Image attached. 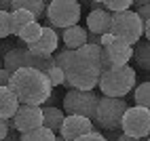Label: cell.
<instances>
[{
	"label": "cell",
	"mask_w": 150,
	"mask_h": 141,
	"mask_svg": "<svg viewBox=\"0 0 150 141\" xmlns=\"http://www.w3.org/2000/svg\"><path fill=\"white\" fill-rule=\"evenodd\" d=\"M102 48L93 44H85L78 51H72L64 65L66 84L74 90H93L102 76Z\"/></svg>",
	"instance_id": "1"
},
{
	"label": "cell",
	"mask_w": 150,
	"mask_h": 141,
	"mask_svg": "<svg viewBox=\"0 0 150 141\" xmlns=\"http://www.w3.org/2000/svg\"><path fill=\"white\" fill-rule=\"evenodd\" d=\"M8 88L17 97L19 105H34L42 107L53 95V86L49 78L32 67H21L15 74H11L8 80Z\"/></svg>",
	"instance_id": "2"
},
{
	"label": "cell",
	"mask_w": 150,
	"mask_h": 141,
	"mask_svg": "<svg viewBox=\"0 0 150 141\" xmlns=\"http://www.w3.org/2000/svg\"><path fill=\"white\" fill-rule=\"evenodd\" d=\"M137 82V74L131 65L125 67H116V69H106L99 76V90L102 97H110V99H125L129 93L133 90Z\"/></svg>",
	"instance_id": "3"
},
{
	"label": "cell",
	"mask_w": 150,
	"mask_h": 141,
	"mask_svg": "<svg viewBox=\"0 0 150 141\" xmlns=\"http://www.w3.org/2000/svg\"><path fill=\"white\" fill-rule=\"evenodd\" d=\"M81 13H83V6L76 0H53V2H47L45 25L62 32V29H68L72 25H78Z\"/></svg>",
	"instance_id": "4"
},
{
	"label": "cell",
	"mask_w": 150,
	"mask_h": 141,
	"mask_svg": "<svg viewBox=\"0 0 150 141\" xmlns=\"http://www.w3.org/2000/svg\"><path fill=\"white\" fill-rule=\"evenodd\" d=\"M110 34L114 40L123 42L127 46H135L144 36V21L139 19L135 11H125L112 15V25H110Z\"/></svg>",
	"instance_id": "5"
},
{
	"label": "cell",
	"mask_w": 150,
	"mask_h": 141,
	"mask_svg": "<svg viewBox=\"0 0 150 141\" xmlns=\"http://www.w3.org/2000/svg\"><path fill=\"white\" fill-rule=\"evenodd\" d=\"M99 95H95L93 90H74L70 88L64 95V114L66 116H83L87 120L95 118Z\"/></svg>",
	"instance_id": "6"
},
{
	"label": "cell",
	"mask_w": 150,
	"mask_h": 141,
	"mask_svg": "<svg viewBox=\"0 0 150 141\" xmlns=\"http://www.w3.org/2000/svg\"><path fill=\"white\" fill-rule=\"evenodd\" d=\"M125 99H110V97H99L97 109H95V118L93 122L104 128V130H118L121 128V120L127 109Z\"/></svg>",
	"instance_id": "7"
},
{
	"label": "cell",
	"mask_w": 150,
	"mask_h": 141,
	"mask_svg": "<svg viewBox=\"0 0 150 141\" xmlns=\"http://www.w3.org/2000/svg\"><path fill=\"white\" fill-rule=\"evenodd\" d=\"M121 128H123V135L142 141L144 137L150 135V109L139 105L127 107L121 120Z\"/></svg>",
	"instance_id": "8"
},
{
	"label": "cell",
	"mask_w": 150,
	"mask_h": 141,
	"mask_svg": "<svg viewBox=\"0 0 150 141\" xmlns=\"http://www.w3.org/2000/svg\"><path fill=\"white\" fill-rule=\"evenodd\" d=\"M133 59V46H127L123 42L114 40L110 46L102 48L99 61H102V72L106 69H116V67H125L129 65V61Z\"/></svg>",
	"instance_id": "9"
},
{
	"label": "cell",
	"mask_w": 150,
	"mask_h": 141,
	"mask_svg": "<svg viewBox=\"0 0 150 141\" xmlns=\"http://www.w3.org/2000/svg\"><path fill=\"white\" fill-rule=\"evenodd\" d=\"M42 126V109L34 105H19L13 116V128L19 135Z\"/></svg>",
	"instance_id": "10"
},
{
	"label": "cell",
	"mask_w": 150,
	"mask_h": 141,
	"mask_svg": "<svg viewBox=\"0 0 150 141\" xmlns=\"http://www.w3.org/2000/svg\"><path fill=\"white\" fill-rule=\"evenodd\" d=\"M57 46H59V34H57V29L49 27V25H42V34H40V38H38V42L32 44V46H25V48L32 55H36V57L51 59L57 53Z\"/></svg>",
	"instance_id": "11"
},
{
	"label": "cell",
	"mask_w": 150,
	"mask_h": 141,
	"mask_svg": "<svg viewBox=\"0 0 150 141\" xmlns=\"http://www.w3.org/2000/svg\"><path fill=\"white\" fill-rule=\"evenodd\" d=\"M91 130H95V126H93L91 120H87V118H83V116H66L57 135L62 137L64 141H74V139H78V137L91 133Z\"/></svg>",
	"instance_id": "12"
},
{
	"label": "cell",
	"mask_w": 150,
	"mask_h": 141,
	"mask_svg": "<svg viewBox=\"0 0 150 141\" xmlns=\"http://www.w3.org/2000/svg\"><path fill=\"white\" fill-rule=\"evenodd\" d=\"M110 25H112V15L108 11H91L87 15V32L89 34L104 36L110 32Z\"/></svg>",
	"instance_id": "13"
},
{
	"label": "cell",
	"mask_w": 150,
	"mask_h": 141,
	"mask_svg": "<svg viewBox=\"0 0 150 141\" xmlns=\"http://www.w3.org/2000/svg\"><path fill=\"white\" fill-rule=\"evenodd\" d=\"M59 36H62L64 40V44L68 51H78L81 46L87 44V29L83 25H72V27H68V29H62V32H57Z\"/></svg>",
	"instance_id": "14"
},
{
	"label": "cell",
	"mask_w": 150,
	"mask_h": 141,
	"mask_svg": "<svg viewBox=\"0 0 150 141\" xmlns=\"http://www.w3.org/2000/svg\"><path fill=\"white\" fill-rule=\"evenodd\" d=\"M28 61H30V51L28 48H21V46H13L11 51L4 53V61H2V67L8 69L11 74H15L17 69L21 67H28Z\"/></svg>",
	"instance_id": "15"
},
{
	"label": "cell",
	"mask_w": 150,
	"mask_h": 141,
	"mask_svg": "<svg viewBox=\"0 0 150 141\" xmlns=\"http://www.w3.org/2000/svg\"><path fill=\"white\" fill-rule=\"evenodd\" d=\"M42 126L49 128L51 133H59V128H62V122H64V109L62 107H55V105H42Z\"/></svg>",
	"instance_id": "16"
},
{
	"label": "cell",
	"mask_w": 150,
	"mask_h": 141,
	"mask_svg": "<svg viewBox=\"0 0 150 141\" xmlns=\"http://www.w3.org/2000/svg\"><path fill=\"white\" fill-rule=\"evenodd\" d=\"M19 107L17 97L11 93L8 86H0V120H11Z\"/></svg>",
	"instance_id": "17"
},
{
	"label": "cell",
	"mask_w": 150,
	"mask_h": 141,
	"mask_svg": "<svg viewBox=\"0 0 150 141\" xmlns=\"http://www.w3.org/2000/svg\"><path fill=\"white\" fill-rule=\"evenodd\" d=\"M17 8H23V11L32 13L38 19L45 15L47 2H42V0H11V11H17Z\"/></svg>",
	"instance_id": "18"
},
{
	"label": "cell",
	"mask_w": 150,
	"mask_h": 141,
	"mask_svg": "<svg viewBox=\"0 0 150 141\" xmlns=\"http://www.w3.org/2000/svg\"><path fill=\"white\" fill-rule=\"evenodd\" d=\"M40 34H42V25L38 23V21H32V23H28V25H23L21 29H19L17 38L21 40L25 46H32V44H36V42H38Z\"/></svg>",
	"instance_id": "19"
},
{
	"label": "cell",
	"mask_w": 150,
	"mask_h": 141,
	"mask_svg": "<svg viewBox=\"0 0 150 141\" xmlns=\"http://www.w3.org/2000/svg\"><path fill=\"white\" fill-rule=\"evenodd\" d=\"M133 59L139 69H146L150 72V42L148 40H139L133 48Z\"/></svg>",
	"instance_id": "20"
},
{
	"label": "cell",
	"mask_w": 150,
	"mask_h": 141,
	"mask_svg": "<svg viewBox=\"0 0 150 141\" xmlns=\"http://www.w3.org/2000/svg\"><path fill=\"white\" fill-rule=\"evenodd\" d=\"M36 21V17L32 13L23 11V8H17V11H11V36H17L19 29H21L23 25Z\"/></svg>",
	"instance_id": "21"
},
{
	"label": "cell",
	"mask_w": 150,
	"mask_h": 141,
	"mask_svg": "<svg viewBox=\"0 0 150 141\" xmlns=\"http://www.w3.org/2000/svg\"><path fill=\"white\" fill-rule=\"evenodd\" d=\"M133 99H135V105L150 109V80H146V82H139V84L135 86Z\"/></svg>",
	"instance_id": "22"
},
{
	"label": "cell",
	"mask_w": 150,
	"mask_h": 141,
	"mask_svg": "<svg viewBox=\"0 0 150 141\" xmlns=\"http://www.w3.org/2000/svg\"><path fill=\"white\" fill-rule=\"evenodd\" d=\"M55 133H51L49 128L40 126V128H34V130H30V133H23V135H19V141H55Z\"/></svg>",
	"instance_id": "23"
},
{
	"label": "cell",
	"mask_w": 150,
	"mask_h": 141,
	"mask_svg": "<svg viewBox=\"0 0 150 141\" xmlns=\"http://www.w3.org/2000/svg\"><path fill=\"white\" fill-rule=\"evenodd\" d=\"M131 6H133V0H104V8L110 15L131 11Z\"/></svg>",
	"instance_id": "24"
},
{
	"label": "cell",
	"mask_w": 150,
	"mask_h": 141,
	"mask_svg": "<svg viewBox=\"0 0 150 141\" xmlns=\"http://www.w3.org/2000/svg\"><path fill=\"white\" fill-rule=\"evenodd\" d=\"M45 76L49 78V82H51V86H64L66 84V78H64V69H59L55 63L51 65L45 72Z\"/></svg>",
	"instance_id": "25"
},
{
	"label": "cell",
	"mask_w": 150,
	"mask_h": 141,
	"mask_svg": "<svg viewBox=\"0 0 150 141\" xmlns=\"http://www.w3.org/2000/svg\"><path fill=\"white\" fill-rule=\"evenodd\" d=\"M11 36V13L0 11V40Z\"/></svg>",
	"instance_id": "26"
},
{
	"label": "cell",
	"mask_w": 150,
	"mask_h": 141,
	"mask_svg": "<svg viewBox=\"0 0 150 141\" xmlns=\"http://www.w3.org/2000/svg\"><path fill=\"white\" fill-rule=\"evenodd\" d=\"M135 4V13L139 15L142 21H148L150 19V0H142V2H133Z\"/></svg>",
	"instance_id": "27"
},
{
	"label": "cell",
	"mask_w": 150,
	"mask_h": 141,
	"mask_svg": "<svg viewBox=\"0 0 150 141\" xmlns=\"http://www.w3.org/2000/svg\"><path fill=\"white\" fill-rule=\"evenodd\" d=\"M72 55V51H68V48H62V51H57L55 55H53V63L59 67V69H64V65H66V61H68V57Z\"/></svg>",
	"instance_id": "28"
},
{
	"label": "cell",
	"mask_w": 150,
	"mask_h": 141,
	"mask_svg": "<svg viewBox=\"0 0 150 141\" xmlns=\"http://www.w3.org/2000/svg\"><path fill=\"white\" fill-rule=\"evenodd\" d=\"M74 141H108V137H104L99 130H91V133H87V135L78 137V139H74Z\"/></svg>",
	"instance_id": "29"
},
{
	"label": "cell",
	"mask_w": 150,
	"mask_h": 141,
	"mask_svg": "<svg viewBox=\"0 0 150 141\" xmlns=\"http://www.w3.org/2000/svg\"><path fill=\"white\" fill-rule=\"evenodd\" d=\"M8 80H11V72L0 65V86H8Z\"/></svg>",
	"instance_id": "30"
},
{
	"label": "cell",
	"mask_w": 150,
	"mask_h": 141,
	"mask_svg": "<svg viewBox=\"0 0 150 141\" xmlns=\"http://www.w3.org/2000/svg\"><path fill=\"white\" fill-rule=\"evenodd\" d=\"M114 42V36L112 34H104V36H99V46H102V48H106V46H110V44H112Z\"/></svg>",
	"instance_id": "31"
},
{
	"label": "cell",
	"mask_w": 150,
	"mask_h": 141,
	"mask_svg": "<svg viewBox=\"0 0 150 141\" xmlns=\"http://www.w3.org/2000/svg\"><path fill=\"white\" fill-rule=\"evenodd\" d=\"M0 141H19V133H17L15 128H8V135L4 139H0Z\"/></svg>",
	"instance_id": "32"
},
{
	"label": "cell",
	"mask_w": 150,
	"mask_h": 141,
	"mask_svg": "<svg viewBox=\"0 0 150 141\" xmlns=\"http://www.w3.org/2000/svg\"><path fill=\"white\" fill-rule=\"evenodd\" d=\"M87 44L99 46V36H97V34H87ZM99 48H102V46H99Z\"/></svg>",
	"instance_id": "33"
},
{
	"label": "cell",
	"mask_w": 150,
	"mask_h": 141,
	"mask_svg": "<svg viewBox=\"0 0 150 141\" xmlns=\"http://www.w3.org/2000/svg\"><path fill=\"white\" fill-rule=\"evenodd\" d=\"M89 4H91V11H106L102 0H93V2H89Z\"/></svg>",
	"instance_id": "34"
},
{
	"label": "cell",
	"mask_w": 150,
	"mask_h": 141,
	"mask_svg": "<svg viewBox=\"0 0 150 141\" xmlns=\"http://www.w3.org/2000/svg\"><path fill=\"white\" fill-rule=\"evenodd\" d=\"M6 135H8V126H6L4 120H0V139H4Z\"/></svg>",
	"instance_id": "35"
},
{
	"label": "cell",
	"mask_w": 150,
	"mask_h": 141,
	"mask_svg": "<svg viewBox=\"0 0 150 141\" xmlns=\"http://www.w3.org/2000/svg\"><path fill=\"white\" fill-rule=\"evenodd\" d=\"M0 11L11 13V0H0Z\"/></svg>",
	"instance_id": "36"
},
{
	"label": "cell",
	"mask_w": 150,
	"mask_h": 141,
	"mask_svg": "<svg viewBox=\"0 0 150 141\" xmlns=\"http://www.w3.org/2000/svg\"><path fill=\"white\" fill-rule=\"evenodd\" d=\"M144 36H146L148 42H150V19H148V21H144Z\"/></svg>",
	"instance_id": "37"
},
{
	"label": "cell",
	"mask_w": 150,
	"mask_h": 141,
	"mask_svg": "<svg viewBox=\"0 0 150 141\" xmlns=\"http://www.w3.org/2000/svg\"><path fill=\"white\" fill-rule=\"evenodd\" d=\"M116 141H139V139H133V137H127V135H118Z\"/></svg>",
	"instance_id": "38"
},
{
	"label": "cell",
	"mask_w": 150,
	"mask_h": 141,
	"mask_svg": "<svg viewBox=\"0 0 150 141\" xmlns=\"http://www.w3.org/2000/svg\"><path fill=\"white\" fill-rule=\"evenodd\" d=\"M55 141H64V139H62V137H59V135H57V137H55Z\"/></svg>",
	"instance_id": "39"
},
{
	"label": "cell",
	"mask_w": 150,
	"mask_h": 141,
	"mask_svg": "<svg viewBox=\"0 0 150 141\" xmlns=\"http://www.w3.org/2000/svg\"><path fill=\"white\" fill-rule=\"evenodd\" d=\"M146 141H150V135H148V137H146Z\"/></svg>",
	"instance_id": "40"
}]
</instances>
